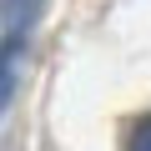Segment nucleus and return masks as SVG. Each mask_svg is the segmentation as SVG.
Returning <instances> with one entry per match:
<instances>
[{"label": "nucleus", "instance_id": "obj_1", "mask_svg": "<svg viewBox=\"0 0 151 151\" xmlns=\"http://www.w3.org/2000/svg\"><path fill=\"white\" fill-rule=\"evenodd\" d=\"M15 50H20V40H5V45H0V116H5L10 91H15Z\"/></svg>", "mask_w": 151, "mask_h": 151}, {"label": "nucleus", "instance_id": "obj_2", "mask_svg": "<svg viewBox=\"0 0 151 151\" xmlns=\"http://www.w3.org/2000/svg\"><path fill=\"white\" fill-rule=\"evenodd\" d=\"M126 151H151V116H136L126 131Z\"/></svg>", "mask_w": 151, "mask_h": 151}, {"label": "nucleus", "instance_id": "obj_3", "mask_svg": "<svg viewBox=\"0 0 151 151\" xmlns=\"http://www.w3.org/2000/svg\"><path fill=\"white\" fill-rule=\"evenodd\" d=\"M0 10H5V15H10L20 30H25V25H30V15L40 10V0H0Z\"/></svg>", "mask_w": 151, "mask_h": 151}]
</instances>
